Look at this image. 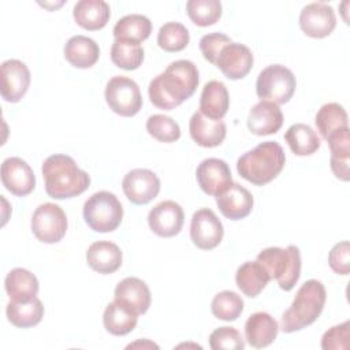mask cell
Wrapping results in <instances>:
<instances>
[{
	"instance_id": "cell-24",
	"label": "cell",
	"mask_w": 350,
	"mask_h": 350,
	"mask_svg": "<svg viewBox=\"0 0 350 350\" xmlns=\"http://www.w3.org/2000/svg\"><path fill=\"white\" fill-rule=\"evenodd\" d=\"M230 107V96L226 85L220 81H209L204 85L200 98V112L212 119L221 120Z\"/></svg>"
},
{
	"instance_id": "cell-11",
	"label": "cell",
	"mask_w": 350,
	"mask_h": 350,
	"mask_svg": "<svg viewBox=\"0 0 350 350\" xmlns=\"http://www.w3.org/2000/svg\"><path fill=\"white\" fill-rule=\"evenodd\" d=\"M223 224L209 208L194 212L190 224V238L201 250L215 249L223 239Z\"/></svg>"
},
{
	"instance_id": "cell-20",
	"label": "cell",
	"mask_w": 350,
	"mask_h": 350,
	"mask_svg": "<svg viewBox=\"0 0 350 350\" xmlns=\"http://www.w3.org/2000/svg\"><path fill=\"white\" fill-rule=\"evenodd\" d=\"M115 299L139 316L146 313L150 306V291L144 280L129 276L115 287Z\"/></svg>"
},
{
	"instance_id": "cell-10",
	"label": "cell",
	"mask_w": 350,
	"mask_h": 350,
	"mask_svg": "<svg viewBox=\"0 0 350 350\" xmlns=\"http://www.w3.org/2000/svg\"><path fill=\"white\" fill-rule=\"evenodd\" d=\"M122 189L130 202L145 205L157 197L160 191V179L150 170L135 168L124 175Z\"/></svg>"
},
{
	"instance_id": "cell-30",
	"label": "cell",
	"mask_w": 350,
	"mask_h": 350,
	"mask_svg": "<svg viewBox=\"0 0 350 350\" xmlns=\"http://www.w3.org/2000/svg\"><path fill=\"white\" fill-rule=\"evenodd\" d=\"M137 321H138V314L133 312L130 308H127L126 305L118 302L116 299H113L107 305L103 314L104 328L109 334L116 336H122L131 332L135 328Z\"/></svg>"
},
{
	"instance_id": "cell-38",
	"label": "cell",
	"mask_w": 350,
	"mask_h": 350,
	"mask_svg": "<svg viewBox=\"0 0 350 350\" xmlns=\"http://www.w3.org/2000/svg\"><path fill=\"white\" fill-rule=\"evenodd\" d=\"M186 11L193 23L205 27L220 19L221 3L219 0H189L186 3Z\"/></svg>"
},
{
	"instance_id": "cell-14",
	"label": "cell",
	"mask_w": 350,
	"mask_h": 350,
	"mask_svg": "<svg viewBox=\"0 0 350 350\" xmlns=\"http://www.w3.org/2000/svg\"><path fill=\"white\" fill-rule=\"evenodd\" d=\"M1 97L8 103H18L30 86V71L18 59H8L1 63Z\"/></svg>"
},
{
	"instance_id": "cell-2",
	"label": "cell",
	"mask_w": 350,
	"mask_h": 350,
	"mask_svg": "<svg viewBox=\"0 0 350 350\" xmlns=\"http://www.w3.org/2000/svg\"><path fill=\"white\" fill-rule=\"evenodd\" d=\"M45 191L51 198L64 200L82 194L90 185V176L67 154H51L42 163Z\"/></svg>"
},
{
	"instance_id": "cell-12",
	"label": "cell",
	"mask_w": 350,
	"mask_h": 350,
	"mask_svg": "<svg viewBox=\"0 0 350 350\" xmlns=\"http://www.w3.org/2000/svg\"><path fill=\"white\" fill-rule=\"evenodd\" d=\"M336 26L334 8L323 1L306 4L299 14V27L313 38H324L329 36Z\"/></svg>"
},
{
	"instance_id": "cell-5",
	"label": "cell",
	"mask_w": 350,
	"mask_h": 350,
	"mask_svg": "<svg viewBox=\"0 0 350 350\" xmlns=\"http://www.w3.org/2000/svg\"><path fill=\"white\" fill-rule=\"evenodd\" d=\"M257 261L284 291H290L299 279L301 253L295 245H288L286 249L267 247L257 254Z\"/></svg>"
},
{
	"instance_id": "cell-42",
	"label": "cell",
	"mask_w": 350,
	"mask_h": 350,
	"mask_svg": "<svg viewBox=\"0 0 350 350\" xmlns=\"http://www.w3.org/2000/svg\"><path fill=\"white\" fill-rule=\"evenodd\" d=\"M231 42H232L231 38L223 33H219V31L208 33V34L202 36L200 40V51L205 60L215 64L220 51Z\"/></svg>"
},
{
	"instance_id": "cell-6",
	"label": "cell",
	"mask_w": 350,
	"mask_h": 350,
	"mask_svg": "<svg viewBox=\"0 0 350 350\" xmlns=\"http://www.w3.org/2000/svg\"><path fill=\"white\" fill-rule=\"evenodd\" d=\"M83 219L93 231L111 232L122 223L123 206L113 193L101 190L85 201Z\"/></svg>"
},
{
	"instance_id": "cell-43",
	"label": "cell",
	"mask_w": 350,
	"mask_h": 350,
	"mask_svg": "<svg viewBox=\"0 0 350 350\" xmlns=\"http://www.w3.org/2000/svg\"><path fill=\"white\" fill-rule=\"evenodd\" d=\"M350 246L347 241H342L331 249L328 254V264L331 269L338 275H347L350 269Z\"/></svg>"
},
{
	"instance_id": "cell-32",
	"label": "cell",
	"mask_w": 350,
	"mask_h": 350,
	"mask_svg": "<svg viewBox=\"0 0 350 350\" xmlns=\"http://www.w3.org/2000/svg\"><path fill=\"white\" fill-rule=\"evenodd\" d=\"M152 33V22L148 16L141 14H130L120 18L113 26L115 40H124L131 42H141Z\"/></svg>"
},
{
	"instance_id": "cell-16",
	"label": "cell",
	"mask_w": 350,
	"mask_h": 350,
	"mask_svg": "<svg viewBox=\"0 0 350 350\" xmlns=\"http://www.w3.org/2000/svg\"><path fill=\"white\" fill-rule=\"evenodd\" d=\"M1 182L10 193L23 197L34 190L36 175L21 157H8L1 164Z\"/></svg>"
},
{
	"instance_id": "cell-8",
	"label": "cell",
	"mask_w": 350,
	"mask_h": 350,
	"mask_svg": "<svg viewBox=\"0 0 350 350\" xmlns=\"http://www.w3.org/2000/svg\"><path fill=\"white\" fill-rule=\"evenodd\" d=\"M108 107L120 116H134L142 108V96L135 81L123 75L112 77L105 86Z\"/></svg>"
},
{
	"instance_id": "cell-28",
	"label": "cell",
	"mask_w": 350,
	"mask_h": 350,
	"mask_svg": "<svg viewBox=\"0 0 350 350\" xmlns=\"http://www.w3.org/2000/svg\"><path fill=\"white\" fill-rule=\"evenodd\" d=\"M4 287L11 301L25 302L37 295L38 280L30 271L25 268H14L7 273Z\"/></svg>"
},
{
	"instance_id": "cell-34",
	"label": "cell",
	"mask_w": 350,
	"mask_h": 350,
	"mask_svg": "<svg viewBox=\"0 0 350 350\" xmlns=\"http://www.w3.org/2000/svg\"><path fill=\"white\" fill-rule=\"evenodd\" d=\"M314 123L320 135L327 139L332 133L349 127V118L346 109L340 104L327 103L317 111Z\"/></svg>"
},
{
	"instance_id": "cell-29",
	"label": "cell",
	"mask_w": 350,
	"mask_h": 350,
	"mask_svg": "<svg viewBox=\"0 0 350 350\" xmlns=\"http://www.w3.org/2000/svg\"><path fill=\"white\" fill-rule=\"evenodd\" d=\"M271 280L265 268L256 261L243 262L235 273V282L238 288L250 298L257 297Z\"/></svg>"
},
{
	"instance_id": "cell-19",
	"label": "cell",
	"mask_w": 350,
	"mask_h": 350,
	"mask_svg": "<svg viewBox=\"0 0 350 350\" xmlns=\"http://www.w3.org/2000/svg\"><path fill=\"white\" fill-rule=\"evenodd\" d=\"M283 124V113L278 104L261 100L252 107L247 116V129L256 135H269L279 131Z\"/></svg>"
},
{
	"instance_id": "cell-33",
	"label": "cell",
	"mask_w": 350,
	"mask_h": 350,
	"mask_svg": "<svg viewBox=\"0 0 350 350\" xmlns=\"http://www.w3.org/2000/svg\"><path fill=\"white\" fill-rule=\"evenodd\" d=\"M284 139L297 156L313 154L320 148V138L317 133L305 123H295L290 126L284 134Z\"/></svg>"
},
{
	"instance_id": "cell-7",
	"label": "cell",
	"mask_w": 350,
	"mask_h": 350,
	"mask_svg": "<svg viewBox=\"0 0 350 350\" xmlns=\"http://www.w3.org/2000/svg\"><path fill=\"white\" fill-rule=\"evenodd\" d=\"M297 79L293 71L282 64L265 67L257 77L256 93L261 100L286 104L294 94Z\"/></svg>"
},
{
	"instance_id": "cell-31",
	"label": "cell",
	"mask_w": 350,
	"mask_h": 350,
	"mask_svg": "<svg viewBox=\"0 0 350 350\" xmlns=\"http://www.w3.org/2000/svg\"><path fill=\"white\" fill-rule=\"evenodd\" d=\"M8 321L18 328H30L37 325L44 317V305L34 297L30 301H10L5 309Z\"/></svg>"
},
{
	"instance_id": "cell-22",
	"label": "cell",
	"mask_w": 350,
	"mask_h": 350,
	"mask_svg": "<svg viewBox=\"0 0 350 350\" xmlns=\"http://www.w3.org/2000/svg\"><path fill=\"white\" fill-rule=\"evenodd\" d=\"M122 260L120 247L109 241L93 242L86 252L88 265L103 275L116 272L122 265Z\"/></svg>"
},
{
	"instance_id": "cell-41",
	"label": "cell",
	"mask_w": 350,
	"mask_h": 350,
	"mask_svg": "<svg viewBox=\"0 0 350 350\" xmlns=\"http://www.w3.org/2000/svg\"><path fill=\"white\" fill-rule=\"evenodd\" d=\"M350 321L331 327L321 338V349L324 350H346L350 346Z\"/></svg>"
},
{
	"instance_id": "cell-36",
	"label": "cell",
	"mask_w": 350,
	"mask_h": 350,
	"mask_svg": "<svg viewBox=\"0 0 350 350\" xmlns=\"http://www.w3.org/2000/svg\"><path fill=\"white\" fill-rule=\"evenodd\" d=\"M211 310L220 320L234 321L243 312V299L235 291L224 290L213 297Z\"/></svg>"
},
{
	"instance_id": "cell-35",
	"label": "cell",
	"mask_w": 350,
	"mask_h": 350,
	"mask_svg": "<svg viewBox=\"0 0 350 350\" xmlns=\"http://www.w3.org/2000/svg\"><path fill=\"white\" fill-rule=\"evenodd\" d=\"M144 48L138 42L115 40L111 46L112 63L123 70H137L144 62Z\"/></svg>"
},
{
	"instance_id": "cell-15",
	"label": "cell",
	"mask_w": 350,
	"mask_h": 350,
	"mask_svg": "<svg viewBox=\"0 0 350 350\" xmlns=\"http://www.w3.org/2000/svg\"><path fill=\"white\" fill-rule=\"evenodd\" d=\"M196 178L201 190L208 196L215 197L221 194L232 183L228 164L216 157L202 160L197 167Z\"/></svg>"
},
{
	"instance_id": "cell-9",
	"label": "cell",
	"mask_w": 350,
	"mask_h": 350,
	"mask_svg": "<svg viewBox=\"0 0 350 350\" xmlns=\"http://www.w3.org/2000/svg\"><path fill=\"white\" fill-rule=\"evenodd\" d=\"M31 231L34 237L44 243L62 241L67 231L66 212L53 202L41 204L31 216Z\"/></svg>"
},
{
	"instance_id": "cell-3",
	"label": "cell",
	"mask_w": 350,
	"mask_h": 350,
	"mask_svg": "<svg viewBox=\"0 0 350 350\" xmlns=\"http://www.w3.org/2000/svg\"><path fill=\"white\" fill-rule=\"evenodd\" d=\"M284 163L283 148L275 141H265L238 159L237 171L247 182L264 186L282 172Z\"/></svg>"
},
{
	"instance_id": "cell-4",
	"label": "cell",
	"mask_w": 350,
	"mask_h": 350,
	"mask_svg": "<svg viewBox=\"0 0 350 350\" xmlns=\"http://www.w3.org/2000/svg\"><path fill=\"white\" fill-rule=\"evenodd\" d=\"M327 291L320 280L309 279L297 291L291 306L282 314L280 329L286 334L299 331L313 324L321 314Z\"/></svg>"
},
{
	"instance_id": "cell-21",
	"label": "cell",
	"mask_w": 350,
	"mask_h": 350,
	"mask_svg": "<svg viewBox=\"0 0 350 350\" xmlns=\"http://www.w3.org/2000/svg\"><path fill=\"white\" fill-rule=\"evenodd\" d=\"M189 131L197 145L202 148H215L224 141L227 127L223 120H212L197 111L190 118Z\"/></svg>"
},
{
	"instance_id": "cell-23",
	"label": "cell",
	"mask_w": 350,
	"mask_h": 350,
	"mask_svg": "<svg viewBox=\"0 0 350 350\" xmlns=\"http://www.w3.org/2000/svg\"><path fill=\"white\" fill-rule=\"evenodd\" d=\"M278 321L265 312L253 313L245 323V336L252 347L262 349L269 346L278 335Z\"/></svg>"
},
{
	"instance_id": "cell-39",
	"label": "cell",
	"mask_w": 350,
	"mask_h": 350,
	"mask_svg": "<svg viewBox=\"0 0 350 350\" xmlns=\"http://www.w3.org/2000/svg\"><path fill=\"white\" fill-rule=\"evenodd\" d=\"M146 131L150 137L160 142H175L180 137L179 124L170 116L163 113H156L148 118Z\"/></svg>"
},
{
	"instance_id": "cell-37",
	"label": "cell",
	"mask_w": 350,
	"mask_h": 350,
	"mask_svg": "<svg viewBox=\"0 0 350 350\" xmlns=\"http://www.w3.org/2000/svg\"><path fill=\"white\" fill-rule=\"evenodd\" d=\"M189 41V30L179 22H167L159 29L157 44L167 52H179L187 46Z\"/></svg>"
},
{
	"instance_id": "cell-17",
	"label": "cell",
	"mask_w": 350,
	"mask_h": 350,
	"mask_svg": "<svg viewBox=\"0 0 350 350\" xmlns=\"http://www.w3.org/2000/svg\"><path fill=\"white\" fill-rule=\"evenodd\" d=\"M215 66L228 79H241L245 78L253 67V53L246 45L231 42L220 51Z\"/></svg>"
},
{
	"instance_id": "cell-13",
	"label": "cell",
	"mask_w": 350,
	"mask_h": 350,
	"mask_svg": "<svg viewBox=\"0 0 350 350\" xmlns=\"http://www.w3.org/2000/svg\"><path fill=\"white\" fill-rule=\"evenodd\" d=\"M185 221L182 206L172 201L165 200L154 205L148 215V224L150 230L163 238H171L180 232Z\"/></svg>"
},
{
	"instance_id": "cell-44",
	"label": "cell",
	"mask_w": 350,
	"mask_h": 350,
	"mask_svg": "<svg viewBox=\"0 0 350 350\" xmlns=\"http://www.w3.org/2000/svg\"><path fill=\"white\" fill-rule=\"evenodd\" d=\"M131 347H154V349H159L157 345H154V343H152V342H149L146 339L145 340H138V342L131 343V345L127 346V349H131Z\"/></svg>"
},
{
	"instance_id": "cell-26",
	"label": "cell",
	"mask_w": 350,
	"mask_h": 350,
	"mask_svg": "<svg viewBox=\"0 0 350 350\" xmlns=\"http://www.w3.org/2000/svg\"><path fill=\"white\" fill-rule=\"evenodd\" d=\"M66 60L77 68H89L96 64L100 56L98 44L86 36H72L63 49Z\"/></svg>"
},
{
	"instance_id": "cell-1",
	"label": "cell",
	"mask_w": 350,
	"mask_h": 350,
	"mask_svg": "<svg viewBox=\"0 0 350 350\" xmlns=\"http://www.w3.org/2000/svg\"><path fill=\"white\" fill-rule=\"evenodd\" d=\"M198 86V70L190 60L170 63L148 88L150 103L160 109H174L190 98Z\"/></svg>"
},
{
	"instance_id": "cell-18",
	"label": "cell",
	"mask_w": 350,
	"mask_h": 350,
	"mask_svg": "<svg viewBox=\"0 0 350 350\" xmlns=\"http://www.w3.org/2000/svg\"><path fill=\"white\" fill-rule=\"evenodd\" d=\"M216 204L224 217L241 220L252 212L253 196L246 187L232 182L221 194L216 196Z\"/></svg>"
},
{
	"instance_id": "cell-40",
	"label": "cell",
	"mask_w": 350,
	"mask_h": 350,
	"mask_svg": "<svg viewBox=\"0 0 350 350\" xmlns=\"http://www.w3.org/2000/svg\"><path fill=\"white\" fill-rule=\"evenodd\" d=\"M209 346L212 350H242L245 340L234 327H219L211 334Z\"/></svg>"
},
{
	"instance_id": "cell-25",
	"label": "cell",
	"mask_w": 350,
	"mask_h": 350,
	"mask_svg": "<svg viewBox=\"0 0 350 350\" xmlns=\"http://www.w3.org/2000/svg\"><path fill=\"white\" fill-rule=\"evenodd\" d=\"M329 150H331V170L334 175L347 182L350 179L349 163H350V130L349 127L340 129L332 133L327 139Z\"/></svg>"
},
{
	"instance_id": "cell-27",
	"label": "cell",
	"mask_w": 350,
	"mask_h": 350,
	"mask_svg": "<svg viewBox=\"0 0 350 350\" xmlns=\"http://www.w3.org/2000/svg\"><path fill=\"white\" fill-rule=\"evenodd\" d=\"M75 22L86 30L103 29L111 16L109 4L104 0H79L72 10Z\"/></svg>"
}]
</instances>
